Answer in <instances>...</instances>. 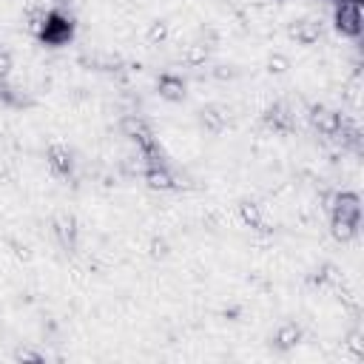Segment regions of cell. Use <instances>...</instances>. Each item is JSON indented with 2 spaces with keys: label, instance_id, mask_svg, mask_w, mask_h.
<instances>
[{
  "label": "cell",
  "instance_id": "obj_2",
  "mask_svg": "<svg viewBox=\"0 0 364 364\" xmlns=\"http://www.w3.org/2000/svg\"><path fill=\"white\" fill-rule=\"evenodd\" d=\"M74 37V20L60 11V9H51L43 14V20L37 23V40L43 46H51V48H60L65 43H71Z\"/></svg>",
  "mask_w": 364,
  "mask_h": 364
},
{
  "label": "cell",
  "instance_id": "obj_8",
  "mask_svg": "<svg viewBox=\"0 0 364 364\" xmlns=\"http://www.w3.org/2000/svg\"><path fill=\"white\" fill-rule=\"evenodd\" d=\"M299 336H301V330H299L296 324H284V327L276 333V341H279L282 350H287V347H293V344L299 341Z\"/></svg>",
  "mask_w": 364,
  "mask_h": 364
},
{
  "label": "cell",
  "instance_id": "obj_9",
  "mask_svg": "<svg viewBox=\"0 0 364 364\" xmlns=\"http://www.w3.org/2000/svg\"><path fill=\"white\" fill-rule=\"evenodd\" d=\"M330 3H344V0H330Z\"/></svg>",
  "mask_w": 364,
  "mask_h": 364
},
{
  "label": "cell",
  "instance_id": "obj_6",
  "mask_svg": "<svg viewBox=\"0 0 364 364\" xmlns=\"http://www.w3.org/2000/svg\"><path fill=\"white\" fill-rule=\"evenodd\" d=\"M145 179H148L151 188H162V191L173 188V176H171L165 159H162V162H148V168H145Z\"/></svg>",
  "mask_w": 364,
  "mask_h": 364
},
{
  "label": "cell",
  "instance_id": "obj_7",
  "mask_svg": "<svg viewBox=\"0 0 364 364\" xmlns=\"http://www.w3.org/2000/svg\"><path fill=\"white\" fill-rule=\"evenodd\" d=\"M159 94H162L165 100H182L185 82H182L179 77H173V74H162V77H159Z\"/></svg>",
  "mask_w": 364,
  "mask_h": 364
},
{
  "label": "cell",
  "instance_id": "obj_3",
  "mask_svg": "<svg viewBox=\"0 0 364 364\" xmlns=\"http://www.w3.org/2000/svg\"><path fill=\"white\" fill-rule=\"evenodd\" d=\"M333 26L341 37H358L361 34V6L358 3H336V11H333Z\"/></svg>",
  "mask_w": 364,
  "mask_h": 364
},
{
  "label": "cell",
  "instance_id": "obj_4",
  "mask_svg": "<svg viewBox=\"0 0 364 364\" xmlns=\"http://www.w3.org/2000/svg\"><path fill=\"white\" fill-rule=\"evenodd\" d=\"M310 122H313V128L321 131L324 136H338V134H341V125H344L341 114H336V111H330V108H324V105H313V108H310Z\"/></svg>",
  "mask_w": 364,
  "mask_h": 364
},
{
  "label": "cell",
  "instance_id": "obj_1",
  "mask_svg": "<svg viewBox=\"0 0 364 364\" xmlns=\"http://www.w3.org/2000/svg\"><path fill=\"white\" fill-rule=\"evenodd\" d=\"M361 225V196L355 191H341L330 205V230L338 242H350Z\"/></svg>",
  "mask_w": 364,
  "mask_h": 364
},
{
  "label": "cell",
  "instance_id": "obj_5",
  "mask_svg": "<svg viewBox=\"0 0 364 364\" xmlns=\"http://www.w3.org/2000/svg\"><path fill=\"white\" fill-rule=\"evenodd\" d=\"M46 162H48V168H51V173H57V176H68L71 173V151L68 148H63V145H51L48 151H46Z\"/></svg>",
  "mask_w": 364,
  "mask_h": 364
}]
</instances>
